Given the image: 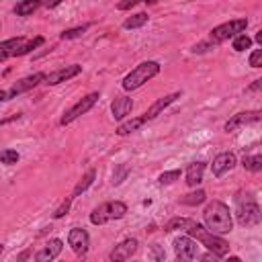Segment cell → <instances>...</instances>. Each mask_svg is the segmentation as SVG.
I'll return each mask as SVG.
<instances>
[{
	"label": "cell",
	"instance_id": "8d00e7d4",
	"mask_svg": "<svg viewBox=\"0 0 262 262\" xmlns=\"http://www.w3.org/2000/svg\"><path fill=\"white\" fill-rule=\"evenodd\" d=\"M250 66L252 68H260L262 66V49H254L250 53Z\"/></svg>",
	"mask_w": 262,
	"mask_h": 262
},
{
	"label": "cell",
	"instance_id": "7c38bea8",
	"mask_svg": "<svg viewBox=\"0 0 262 262\" xmlns=\"http://www.w3.org/2000/svg\"><path fill=\"white\" fill-rule=\"evenodd\" d=\"M80 72H82V66H78V63H72V66L59 68V70H55V72H51V74H45V80H43V84H47V86H55V84H59V82H66V80H72V78H76Z\"/></svg>",
	"mask_w": 262,
	"mask_h": 262
},
{
	"label": "cell",
	"instance_id": "3957f363",
	"mask_svg": "<svg viewBox=\"0 0 262 262\" xmlns=\"http://www.w3.org/2000/svg\"><path fill=\"white\" fill-rule=\"evenodd\" d=\"M235 219L242 227H252L258 225L262 219L260 205L250 192H237L235 194Z\"/></svg>",
	"mask_w": 262,
	"mask_h": 262
},
{
	"label": "cell",
	"instance_id": "5b68a950",
	"mask_svg": "<svg viewBox=\"0 0 262 262\" xmlns=\"http://www.w3.org/2000/svg\"><path fill=\"white\" fill-rule=\"evenodd\" d=\"M125 215H127V205L123 201H106L90 213V223L92 225H104L108 221L123 219Z\"/></svg>",
	"mask_w": 262,
	"mask_h": 262
},
{
	"label": "cell",
	"instance_id": "1f68e13d",
	"mask_svg": "<svg viewBox=\"0 0 262 262\" xmlns=\"http://www.w3.org/2000/svg\"><path fill=\"white\" fill-rule=\"evenodd\" d=\"M127 174H129V166H127V164L117 166L115 172H113V184H121V182L127 178Z\"/></svg>",
	"mask_w": 262,
	"mask_h": 262
},
{
	"label": "cell",
	"instance_id": "6da1fadb",
	"mask_svg": "<svg viewBox=\"0 0 262 262\" xmlns=\"http://www.w3.org/2000/svg\"><path fill=\"white\" fill-rule=\"evenodd\" d=\"M203 221H205V227L217 235H225L233 229V217H231V211L225 203L221 201H211L207 203L205 211H203Z\"/></svg>",
	"mask_w": 262,
	"mask_h": 262
},
{
	"label": "cell",
	"instance_id": "4316f807",
	"mask_svg": "<svg viewBox=\"0 0 262 262\" xmlns=\"http://www.w3.org/2000/svg\"><path fill=\"white\" fill-rule=\"evenodd\" d=\"M90 29V25H80V27H72V29H66L61 35H59V39H63V41H70V39H78V37H82L86 31Z\"/></svg>",
	"mask_w": 262,
	"mask_h": 262
},
{
	"label": "cell",
	"instance_id": "484cf974",
	"mask_svg": "<svg viewBox=\"0 0 262 262\" xmlns=\"http://www.w3.org/2000/svg\"><path fill=\"white\" fill-rule=\"evenodd\" d=\"M231 47H233V51L242 53V51H246V49H250V47H252V39H250L246 33H239V35H235V37H233Z\"/></svg>",
	"mask_w": 262,
	"mask_h": 262
},
{
	"label": "cell",
	"instance_id": "7a4b0ae2",
	"mask_svg": "<svg viewBox=\"0 0 262 262\" xmlns=\"http://www.w3.org/2000/svg\"><path fill=\"white\" fill-rule=\"evenodd\" d=\"M190 237H194L201 246H205L211 254H215L217 258H223V256H227V252H229V244L221 237V235H217V233H213V231H209L205 225H201V223H196V221H192L190 219V223L186 225V229H184Z\"/></svg>",
	"mask_w": 262,
	"mask_h": 262
},
{
	"label": "cell",
	"instance_id": "8fae6325",
	"mask_svg": "<svg viewBox=\"0 0 262 262\" xmlns=\"http://www.w3.org/2000/svg\"><path fill=\"white\" fill-rule=\"evenodd\" d=\"M43 80H45V74H43V72H35V74H31V76H25V78H20V80H16V82L12 84V88L8 90V96L14 98V96H18V94H23V92H27V90H33V88L39 86Z\"/></svg>",
	"mask_w": 262,
	"mask_h": 262
},
{
	"label": "cell",
	"instance_id": "4dcf8cb0",
	"mask_svg": "<svg viewBox=\"0 0 262 262\" xmlns=\"http://www.w3.org/2000/svg\"><path fill=\"white\" fill-rule=\"evenodd\" d=\"M180 178V170H168V172H162L160 176H158V182L160 184H172V182H176Z\"/></svg>",
	"mask_w": 262,
	"mask_h": 262
},
{
	"label": "cell",
	"instance_id": "ac0fdd59",
	"mask_svg": "<svg viewBox=\"0 0 262 262\" xmlns=\"http://www.w3.org/2000/svg\"><path fill=\"white\" fill-rule=\"evenodd\" d=\"M49 0H18L12 6V12L16 16H31L33 12H37L41 6H47Z\"/></svg>",
	"mask_w": 262,
	"mask_h": 262
},
{
	"label": "cell",
	"instance_id": "f35d334b",
	"mask_svg": "<svg viewBox=\"0 0 262 262\" xmlns=\"http://www.w3.org/2000/svg\"><path fill=\"white\" fill-rule=\"evenodd\" d=\"M61 2H63V0H49V2H47V8H55V6H59Z\"/></svg>",
	"mask_w": 262,
	"mask_h": 262
},
{
	"label": "cell",
	"instance_id": "2e32d148",
	"mask_svg": "<svg viewBox=\"0 0 262 262\" xmlns=\"http://www.w3.org/2000/svg\"><path fill=\"white\" fill-rule=\"evenodd\" d=\"M180 98V92H172V94H166V96H162V98H158L145 113H143V117L147 119V121H151V119H156L158 115H162L164 113V108H168L172 102H176Z\"/></svg>",
	"mask_w": 262,
	"mask_h": 262
},
{
	"label": "cell",
	"instance_id": "836d02e7",
	"mask_svg": "<svg viewBox=\"0 0 262 262\" xmlns=\"http://www.w3.org/2000/svg\"><path fill=\"white\" fill-rule=\"evenodd\" d=\"M139 2H147V4H154V2H158V0H121V2L117 4V8H119V10H129V8H133L135 4H139Z\"/></svg>",
	"mask_w": 262,
	"mask_h": 262
},
{
	"label": "cell",
	"instance_id": "5bb4252c",
	"mask_svg": "<svg viewBox=\"0 0 262 262\" xmlns=\"http://www.w3.org/2000/svg\"><path fill=\"white\" fill-rule=\"evenodd\" d=\"M137 239L135 237H127V239H123V242H119L115 248H113V252L108 254V258L113 260V262H123V260H129L135 252H137Z\"/></svg>",
	"mask_w": 262,
	"mask_h": 262
},
{
	"label": "cell",
	"instance_id": "44dd1931",
	"mask_svg": "<svg viewBox=\"0 0 262 262\" xmlns=\"http://www.w3.org/2000/svg\"><path fill=\"white\" fill-rule=\"evenodd\" d=\"M143 123H147V119L141 115V117H133V119H127V121H121L119 123V127H117V135H121V137H125V135H129V133H133V131H137Z\"/></svg>",
	"mask_w": 262,
	"mask_h": 262
},
{
	"label": "cell",
	"instance_id": "f1b7e54d",
	"mask_svg": "<svg viewBox=\"0 0 262 262\" xmlns=\"http://www.w3.org/2000/svg\"><path fill=\"white\" fill-rule=\"evenodd\" d=\"M190 223L188 217H172L166 225H164V231H174V229H186V225Z\"/></svg>",
	"mask_w": 262,
	"mask_h": 262
},
{
	"label": "cell",
	"instance_id": "83f0119b",
	"mask_svg": "<svg viewBox=\"0 0 262 262\" xmlns=\"http://www.w3.org/2000/svg\"><path fill=\"white\" fill-rule=\"evenodd\" d=\"M205 199H207L205 190H194V192H188V194H184V196H182V203H184V205H190V207H194V205H201V203H205Z\"/></svg>",
	"mask_w": 262,
	"mask_h": 262
},
{
	"label": "cell",
	"instance_id": "4fadbf2b",
	"mask_svg": "<svg viewBox=\"0 0 262 262\" xmlns=\"http://www.w3.org/2000/svg\"><path fill=\"white\" fill-rule=\"evenodd\" d=\"M262 117L260 111H244V113H235L231 119H227V123L223 125V129L229 133V131H235L244 125H250V123H258Z\"/></svg>",
	"mask_w": 262,
	"mask_h": 262
},
{
	"label": "cell",
	"instance_id": "9c48e42d",
	"mask_svg": "<svg viewBox=\"0 0 262 262\" xmlns=\"http://www.w3.org/2000/svg\"><path fill=\"white\" fill-rule=\"evenodd\" d=\"M68 246L74 250L76 256H86L88 254V248H90V235L86 229L82 227H72L70 233H68Z\"/></svg>",
	"mask_w": 262,
	"mask_h": 262
},
{
	"label": "cell",
	"instance_id": "d6a6232c",
	"mask_svg": "<svg viewBox=\"0 0 262 262\" xmlns=\"http://www.w3.org/2000/svg\"><path fill=\"white\" fill-rule=\"evenodd\" d=\"M70 205H72V196H68L57 209H55V213H53V219H61L63 215H68V211H70Z\"/></svg>",
	"mask_w": 262,
	"mask_h": 262
},
{
	"label": "cell",
	"instance_id": "74e56055",
	"mask_svg": "<svg viewBox=\"0 0 262 262\" xmlns=\"http://www.w3.org/2000/svg\"><path fill=\"white\" fill-rule=\"evenodd\" d=\"M260 88H262V80H254V84H252V86H248V88H246V92H258Z\"/></svg>",
	"mask_w": 262,
	"mask_h": 262
},
{
	"label": "cell",
	"instance_id": "cb8c5ba5",
	"mask_svg": "<svg viewBox=\"0 0 262 262\" xmlns=\"http://www.w3.org/2000/svg\"><path fill=\"white\" fill-rule=\"evenodd\" d=\"M45 43V39L43 37H35V39H31V41H25L18 49H16V53H14V57H20V55H27V53H31V51H35L37 47H41Z\"/></svg>",
	"mask_w": 262,
	"mask_h": 262
},
{
	"label": "cell",
	"instance_id": "277c9868",
	"mask_svg": "<svg viewBox=\"0 0 262 262\" xmlns=\"http://www.w3.org/2000/svg\"><path fill=\"white\" fill-rule=\"evenodd\" d=\"M160 70H162V66H160L158 61H154V59H147V61L137 63V66L123 78V90L131 92V90L141 88L147 80H151L154 76H158Z\"/></svg>",
	"mask_w": 262,
	"mask_h": 262
},
{
	"label": "cell",
	"instance_id": "b9f144b4",
	"mask_svg": "<svg viewBox=\"0 0 262 262\" xmlns=\"http://www.w3.org/2000/svg\"><path fill=\"white\" fill-rule=\"evenodd\" d=\"M0 254H2V246H0Z\"/></svg>",
	"mask_w": 262,
	"mask_h": 262
},
{
	"label": "cell",
	"instance_id": "ba28073f",
	"mask_svg": "<svg viewBox=\"0 0 262 262\" xmlns=\"http://www.w3.org/2000/svg\"><path fill=\"white\" fill-rule=\"evenodd\" d=\"M172 246H174V252H176V258H178V260H194V258H196L199 242H196L194 237H190V235L174 237Z\"/></svg>",
	"mask_w": 262,
	"mask_h": 262
},
{
	"label": "cell",
	"instance_id": "9a60e30c",
	"mask_svg": "<svg viewBox=\"0 0 262 262\" xmlns=\"http://www.w3.org/2000/svg\"><path fill=\"white\" fill-rule=\"evenodd\" d=\"M61 250H63V242L57 239V237H53V239H49V242L35 254V260H37V262H51V260H55V258L61 254Z\"/></svg>",
	"mask_w": 262,
	"mask_h": 262
},
{
	"label": "cell",
	"instance_id": "d590c367",
	"mask_svg": "<svg viewBox=\"0 0 262 262\" xmlns=\"http://www.w3.org/2000/svg\"><path fill=\"white\" fill-rule=\"evenodd\" d=\"M213 47H215V45L207 39V41H201V43L192 45V49H190V51H192V53H205V51H209V49H213Z\"/></svg>",
	"mask_w": 262,
	"mask_h": 262
},
{
	"label": "cell",
	"instance_id": "d4e9b609",
	"mask_svg": "<svg viewBox=\"0 0 262 262\" xmlns=\"http://www.w3.org/2000/svg\"><path fill=\"white\" fill-rule=\"evenodd\" d=\"M242 166H244L248 172H260V170H262V156H260V154L246 156V158L242 160Z\"/></svg>",
	"mask_w": 262,
	"mask_h": 262
},
{
	"label": "cell",
	"instance_id": "8992f818",
	"mask_svg": "<svg viewBox=\"0 0 262 262\" xmlns=\"http://www.w3.org/2000/svg\"><path fill=\"white\" fill-rule=\"evenodd\" d=\"M246 27H248V18H231V20H227V23H221V25L213 27L211 33H209V41H211L213 45H219V43L229 41V39H233L235 35L244 33Z\"/></svg>",
	"mask_w": 262,
	"mask_h": 262
},
{
	"label": "cell",
	"instance_id": "60d3db41",
	"mask_svg": "<svg viewBox=\"0 0 262 262\" xmlns=\"http://www.w3.org/2000/svg\"><path fill=\"white\" fill-rule=\"evenodd\" d=\"M256 43H262V31L256 33Z\"/></svg>",
	"mask_w": 262,
	"mask_h": 262
},
{
	"label": "cell",
	"instance_id": "f546056e",
	"mask_svg": "<svg viewBox=\"0 0 262 262\" xmlns=\"http://www.w3.org/2000/svg\"><path fill=\"white\" fill-rule=\"evenodd\" d=\"M18 151L16 149H2L0 151V162L4 164V166H12V164H16L18 162Z\"/></svg>",
	"mask_w": 262,
	"mask_h": 262
},
{
	"label": "cell",
	"instance_id": "ffe728a7",
	"mask_svg": "<svg viewBox=\"0 0 262 262\" xmlns=\"http://www.w3.org/2000/svg\"><path fill=\"white\" fill-rule=\"evenodd\" d=\"M23 43H25V37H12V39L2 41V43H0V63H2L4 59H8V57H14L16 49H18Z\"/></svg>",
	"mask_w": 262,
	"mask_h": 262
},
{
	"label": "cell",
	"instance_id": "e575fe53",
	"mask_svg": "<svg viewBox=\"0 0 262 262\" xmlns=\"http://www.w3.org/2000/svg\"><path fill=\"white\" fill-rule=\"evenodd\" d=\"M149 258H151V260H158V262L166 258V252L162 250L160 244H154V246H151V250H149Z\"/></svg>",
	"mask_w": 262,
	"mask_h": 262
},
{
	"label": "cell",
	"instance_id": "52a82bcc",
	"mask_svg": "<svg viewBox=\"0 0 262 262\" xmlns=\"http://www.w3.org/2000/svg\"><path fill=\"white\" fill-rule=\"evenodd\" d=\"M98 98H100V94H98V92H90V94L82 96L76 104H72V106L63 113V117L59 119V125H70V123H74L78 117L86 115V113H88V111L98 102Z\"/></svg>",
	"mask_w": 262,
	"mask_h": 262
},
{
	"label": "cell",
	"instance_id": "e0dca14e",
	"mask_svg": "<svg viewBox=\"0 0 262 262\" xmlns=\"http://www.w3.org/2000/svg\"><path fill=\"white\" fill-rule=\"evenodd\" d=\"M131 111H133V100L129 96H117L111 102V113L115 121H123Z\"/></svg>",
	"mask_w": 262,
	"mask_h": 262
},
{
	"label": "cell",
	"instance_id": "30bf717a",
	"mask_svg": "<svg viewBox=\"0 0 262 262\" xmlns=\"http://www.w3.org/2000/svg\"><path fill=\"white\" fill-rule=\"evenodd\" d=\"M235 164H237V160H235V156H233L231 151H221V154H217V156L213 158V164H211L213 176H215V178L225 176L227 172H231V170L235 168Z\"/></svg>",
	"mask_w": 262,
	"mask_h": 262
},
{
	"label": "cell",
	"instance_id": "7402d4cb",
	"mask_svg": "<svg viewBox=\"0 0 262 262\" xmlns=\"http://www.w3.org/2000/svg\"><path fill=\"white\" fill-rule=\"evenodd\" d=\"M94 178H96V170H88V172L78 180V184L74 186V190H72V199H74V196H80L84 190H88V186L94 182Z\"/></svg>",
	"mask_w": 262,
	"mask_h": 262
},
{
	"label": "cell",
	"instance_id": "ab89813d",
	"mask_svg": "<svg viewBox=\"0 0 262 262\" xmlns=\"http://www.w3.org/2000/svg\"><path fill=\"white\" fill-rule=\"evenodd\" d=\"M6 100H10L8 92H6V90H0V102H6Z\"/></svg>",
	"mask_w": 262,
	"mask_h": 262
},
{
	"label": "cell",
	"instance_id": "603a6c76",
	"mask_svg": "<svg viewBox=\"0 0 262 262\" xmlns=\"http://www.w3.org/2000/svg\"><path fill=\"white\" fill-rule=\"evenodd\" d=\"M147 20H149V16H147L145 12H137V14H131L129 18L123 20V29H139V27H143Z\"/></svg>",
	"mask_w": 262,
	"mask_h": 262
},
{
	"label": "cell",
	"instance_id": "d6986e66",
	"mask_svg": "<svg viewBox=\"0 0 262 262\" xmlns=\"http://www.w3.org/2000/svg\"><path fill=\"white\" fill-rule=\"evenodd\" d=\"M205 168H207V162H190L186 166V184L188 186H196L203 182V174H205Z\"/></svg>",
	"mask_w": 262,
	"mask_h": 262
}]
</instances>
